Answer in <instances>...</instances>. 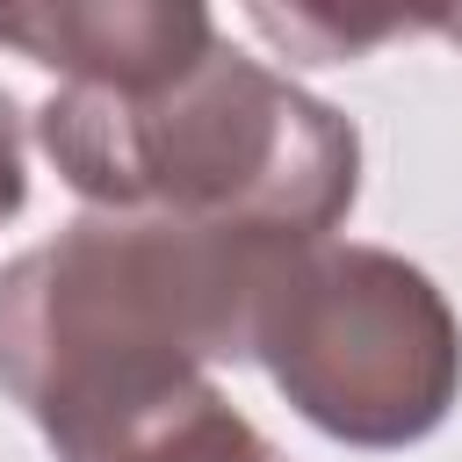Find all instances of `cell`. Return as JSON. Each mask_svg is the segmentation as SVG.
I'll return each mask as SVG.
<instances>
[{
	"label": "cell",
	"mask_w": 462,
	"mask_h": 462,
	"mask_svg": "<svg viewBox=\"0 0 462 462\" xmlns=\"http://www.w3.org/2000/svg\"><path fill=\"white\" fill-rule=\"evenodd\" d=\"M253 361L346 448H411L462 397V325L440 282L390 245L318 238L289 253Z\"/></svg>",
	"instance_id": "3957f363"
},
{
	"label": "cell",
	"mask_w": 462,
	"mask_h": 462,
	"mask_svg": "<svg viewBox=\"0 0 462 462\" xmlns=\"http://www.w3.org/2000/svg\"><path fill=\"white\" fill-rule=\"evenodd\" d=\"M58 462H282V448L202 375L166 404H144L130 419H108L65 440Z\"/></svg>",
	"instance_id": "5b68a950"
},
{
	"label": "cell",
	"mask_w": 462,
	"mask_h": 462,
	"mask_svg": "<svg viewBox=\"0 0 462 462\" xmlns=\"http://www.w3.org/2000/svg\"><path fill=\"white\" fill-rule=\"evenodd\" d=\"M36 144L87 209L332 238L361 195L354 123L224 36L152 87H58Z\"/></svg>",
	"instance_id": "7a4b0ae2"
},
{
	"label": "cell",
	"mask_w": 462,
	"mask_h": 462,
	"mask_svg": "<svg viewBox=\"0 0 462 462\" xmlns=\"http://www.w3.org/2000/svg\"><path fill=\"white\" fill-rule=\"evenodd\" d=\"M22 202H29V173H22V116H14V101L0 94V224H7Z\"/></svg>",
	"instance_id": "8992f818"
},
{
	"label": "cell",
	"mask_w": 462,
	"mask_h": 462,
	"mask_svg": "<svg viewBox=\"0 0 462 462\" xmlns=\"http://www.w3.org/2000/svg\"><path fill=\"white\" fill-rule=\"evenodd\" d=\"M217 14L195 0H29L0 7V43L65 87H152L217 43Z\"/></svg>",
	"instance_id": "277c9868"
},
{
	"label": "cell",
	"mask_w": 462,
	"mask_h": 462,
	"mask_svg": "<svg viewBox=\"0 0 462 462\" xmlns=\"http://www.w3.org/2000/svg\"><path fill=\"white\" fill-rule=\"evenodd\" d=\"M440 29H448V36H462V14H448V22H440Z\"/></svg>",
	"instance_id": "52a82bcc"
},
{
	"label": "cell",
	"mask_w": 462,
	"mask_h": 462,
	"mask_svg": "<svg viewBox=\"0 0 462 462\" xmlns=\"http://www.w3.org/2000/svg\"><path fill=\"white\" fill-rule=\"evenodd\" d=\"M303 245L318 238L87 209L0 267V390L51 455L166 404L217 361H253L267 289Z\"/></svg>",
	"instance_id": "6da1fadb"
}]
</instances>
